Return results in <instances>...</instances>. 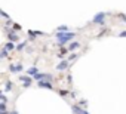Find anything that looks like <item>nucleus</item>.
I'll return each instance as SVG.
<instances>
[{"mask_svg": "<svg viewBox=\"0 0 126 114\" xmlns=\"http://www.w3.org/2000/svg\"><path fill=\"white\" fill-rule=\"evenodd\" d=\"M76 37V33H56V39H58V46H64L67 42H70V40H73Z\"/></svg>", "mask_w": 126, "mask_h": 114, "instance_id": "f257e3e1", "label": "nucleus"}, {"mask_svg": "<svg viewBox=\"0 0 126 114\" xmlns=\"http://www.w3.org/2000/svg\"><path fill=\"white\" fill-rule=\"evenodd\" d=\"M105 16H107V14H105V12H99V14H96V15L94 16L92 22H94V24L104 25V24H105Z\"/></svg>", "mask_w": 126, "mask_h": 114, "instance_id": "f03ea898", "label": "nucleus"}, {"mask_svg": "<svg viewBox=\"0 0 126 114\" xmlns=\"http://www.w3.org/2000/svg\"><path fill=\"white\" fill-rule=\"evenodd\" d=\"M68 65H70V61H61L55 68H56V71H64L68 68Z\"/></svg>", "mask_w": 126, "mask_h": 114, "instance_id": "7ed1b4c3", "label": "nucleus"}, {"mask_svg": "<svg viewBox=\"0 0 126 114\" xmlns=\"http://www.w3.org/2000/svg\"><path fill=\"white\" fill-rule=\"evenodd\" d=\"M24 70V67L21 65V64H11L9 65V71L11 73H19V71H22Z\"/></svg>", "mask_w": 126, "mask_h": 114, "instance_id": "20e7f679", "label": "nucleus"}, {"mask_svg": "<svg viewBox=\"0 0 126 114\" xmlns=\"http://www.w3.org/2000/svg\"><path fill=\"white\" fill-rule=\"evenodd\" d=\"M37 85H39V87H45V89L53 90V86H52V83H50V82H47V80H42V82H39Z\"/></svg>", "mask_w": 126, "mask_h": 114, "instance_id": "39448f33", "label": "nucleus"}, {"mask_svg": "<svg viewBox=\"0 0 126 114\" xmlns=\"http://www.w3.org/2000/svg\"><path fill=\"white\" fill-rule=\"evenodd\" d=\"M14 31H15V30H12V31H8L6 34H8V39H9V42H14V43H15V42H18V40H19V37H18V36L14 33Z\"/></svg>", "mask_w": 126, "mask_h": 114, "instance_id": "423d86ee", "label": "nucleus"}, {"mask_svg": "<svg viewBox=\"0 0 126 114\" xmlns=\"http://www.w3.org/2000/svg\"><path fill=\"white\" fill-rule=\"evenodd\" d=\"M71 110H73L76 114H85V110H83L80 105H77V104H73V105H71Z\"/></svg>", "mask_w": 126, "mask_h": 114, "instance_id": "0eeeda50", "label": "nucleus"}, {"mask_svg": "<svg viewBox=\"0 0 126 114\" xmlns=\"http://www.w3.org/2000/svg\"><path fill=\"white\" fill-rule=\"evenodd\" d=\"M27 74H28V76H33V77H34L36 74H39V68H37V67H30V68L27 70Z\"/></svg>", "mask_w": 126, "mask_h": 114, "instance_id": "6e6552de", "label": "nucleus"}, {"mask_svg": "<svg viewBox=\"0 0 126 114\" xmlns=\"http://www.w3.org/2000/svg\"><path fill=\"white\" fill-rule=\"evenodd\" d=\"M5 49H8L9 52H12V50H15V43L14 42H8V43H5V46H3Z\"/></svg>", "mask_w": 126, "mask_h": 114, "instance_id": "1a4fd4ad", "label": "nucleus"}, {"mask_svg": "<svg viewBox=\"0 0 126 114\" xmlns=\"http://www.w3.org/2000/svg\"><path fill=\"white\" fill-rule=\"evenodd\" d=\"M80 47V43L79 42H71L70 44H68V50H76V49H79Z\"/></svg>", "mask_w": 126, "mask_h": 114, "instance_id": "9d476101", "label": "nucleus"}, {"mask_svg": "<svg viewBox=\"0 0 126 114\" xmlns=\"http://www.w3.org/2000/svg\"><path fill=\"white\" fill-rule=\"evenodd\" d=\"M18 80H19V82H22V83H31V82H33V77H28V76H21V77H18Z\"/></svg>", "mask_w": 126, "mask_h": 114, "instance_id": "9b49d317", "label": "nucleus"}, {"mask_svg": "<svg viewBox=\"0 0 126 114\" xmlns=\"http://www.w3.org/2000/svg\"><path fill=\"white\" fill-rule=\"evenodd\" d=\"M65 53H67V49L61 47V50H59V52L56 53V56H58V58H61V59H62V58H64V56H65Z\"/></svg>", "mask_w": 126, "mask_h": 114, "instance_id": "f8f14e48", "label": "nucleus"}, {"mask_svg": "<svg viewBox=\"0 0 126 114\" xmlns=\"http://www.w3.org/2000/svg\"><path fill=\"white\" fill-rule=\"evenodd\" d=\"M56 33H68V27L67 25H61L56 28Z\"/></svg>", "mask_w": 126, "mask_h": 114, "instance_id": "ddd939ff", "label": "nucleus"}, {"mask_svg": "<svg viewBox=\"0 0 126 114\" xmlns=\"http://www.w3.org/2000/svg\"><path fill=\"white\" fill-rule=\"evenodd\" d=\"M8 56H9V50L8 49H2V55H0V58H2V59H5V58H8Z\"/></svg>", "mask_w": 126, "mask_h": 114, "instance_id": "4468645a", "label": "nucleus"}, {"mask_svg": "<svg viewBox=\"0 0 126 114\" xmlns=\"http://www.w3.org/2000/svg\"><path fill=\"white\" fill-rule=\"evenodd\" d=\"M12 87H14V85H12L11 82H6V87H5V92H9V90H12Z\"/></svg>", "mask_w": 126, "mask_h": 114, "instance_id": "2eb2a0df", "label": "nucleus"}, {"mask_svg": "<svg viewBox=\"0 0 126 114\" xmlns=\"http://www.w3.org/2000/svg\"><path fill=\"white\" fill-rule=\"evenodd\" d=\"M25 46H27V42H22V43H19V44H18V47H16V49H18V50H22Z\"/></svg>", "mask_w": 126, "mask_h": 114, "instance_id": "dca6fc26", "label": "nucleus"}, {"mask_svg": "<svg viewBox=\"0 0 126 114\" xmlns=\"http://www.w3.org/2000/svg\"><path fill=\"white\" fill-rule=\"evenodd\" d=\"M76 58H79V53H74V55H71V56H70V58H68L67 61H70V62H71V61H74Z\"/></svg>", "mask_w": 126, "mask_h": 114, "instance_id": "f3484780", "label": "nucleus"}, {"mask_svg": "<svg viewBox=\"0 0 126 114\" xmlns=\"http://www.w3.org/2000/svg\"><path fill=\"white\" fill-rule=\"evenodd\" d=\"M0 15H2V16H3V18L6 19V21H8V19H11V18L8 16V14H6V12H3V11H0Z\"/></svg>", "mask_w": 126, "mask_h": 114, "instance_id": "a211bd4d", "label": "nucleus"}, {"mask_svg": "<svg viewBox=\"0 0 126 114\" xmlns=\"http://www.w3.org/2000/svg\"><path fill=\"white\" fill-rule=\"evenodd\" d=\"M86 104H88V102H86V101H83V99H82V101H79V104H77V105H80V107H82V108H83V107H86Z\"/></svg>", "mask_w": 126, "mask_h": 114, "instance_id": "6ab92c4d", "label": "nucleus"}, {"mask_svg": "<svg viewBox=\"0 0 126 114\" xmlns=\"http://www.w3.org/2000/svg\"><path fill=\"white\" fill-rule=\"evenodd\" d=\"M67 93H68V90H65V89H61L59 90V95H62V96H65Z\"/></svg>", "mask_w": 126, "mask_h": 114, "instance_id": "aec40b11", "label": "nucleus"}, {"mask_svg": "<svg viewBox=\"0 0 126 114\" xmlns=\"http://www.w3.org/2000/svg\"><path fill=\"white\" fill-rule=\"evenodd\" d=\"M117 36H119V37H126V31H120Z\"/></svg>", "mask_w": 126, "mask_h": 114, "instance_id": "412c9836", "label": "nucleus"}, {"mask_svg": "<svg viewBox=\"0 0 126 114\" xmlns=\"http://www.w3.org/2000/svg\"><path fill=\"white\" fill-rule=\"evenodd\" d=\"M12 27H14V28H15V31H18V30H21V27H19V25H18V24H14V25H12Z\"/></svg>", "mask_w": 126, "mask_h": 114, "instance_id": "4be33fe9", "label": "nucleus"}, {"mask_svg": "<svg viewBox=\"0 0 126 114\" xmlns=\"http://www.w3.org/2000/svg\"><path fill=\"white\" fill-rule=\"evenodd\" d=\"M9 114H18V113H16V111H11Z\"/></svg>", "mask_w": 126, "mask_h": 114, "instance_id": "5701e85b", "label": "nucleus"}, {"mask_svg": "<svg viewBox=\"0 0 126 114\" xmlns=\"http://www.w3.org/2000/svg\"><path fill=\"white\" fill-rule=\"evenodd\" d=\"M85 114H89V113H88V111H86V110H85Z\"/></svg>", "mask_w": 126, "mask_h": 114, "instance_id": "b1692460", "label": "nucleus"}]
</instances>
